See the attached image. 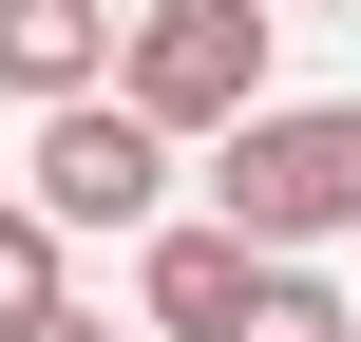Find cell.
<instances>
[{"label": "cell", "mask_w": 361, "mask_h": 342, "mask_svg": "<svg viewBox=\"0 0 361 342\" xmlns=\"http://www.w3.org/2000/svg\"><path fill=\"white\" fill-rule=\"evenodd\" d=\"M209 209H228L267 267L343 248L361 228V95H267L247 133H209Z\"/></svg>", "instance_id": "cell-1"}, {"label": "cell", "mask_w": 361, "mask_h": 342, "mask_svg": "<svg viewBox=\"0 0 361 342\" xmlns=\"http://www.w3.org/2000/svg\"><path fill=\"white\" fill-rule=\"evenodd\" d=\"M114 95H133L152 133H247V114H267V0H133Z\"/></svg>", "instance_id": "cell-2"}, {"label": "cell", "mask_w": 361, "mask_h": 342, "mask_svg": "<svg viewBox=\"0 0 361 342\" xmlns=\"http://www.w3.org/2000/svg\"><path fill=\"white\" fill-rule=\"evenodd\" d=\"M19 209H38L57 248H76V228H133V248H152V228H171V133H152L133 95H76V114H38V190H19Z\"/></svg>", "instance_id": "cell-3"}, {"label": "cell", "mask_w": 361, "mask_h": 342, "mask_svg": "<svg viewBox=\"0 0 361 342\" xmlns=\"http://www.w3.org/2000/svg\"><path fill=\"white\" fill-rule=\"evenodd\" d=\"M133 305H152V324H171V342H228V324H247V305H267V248H247L228 209H171V228L133 248Z\"/></svg>", "instance_id": "cell-4"}, {"label": "cell", "mask_w": 361, "mask_h": 342, "mask_svg": "<svg viewBox=\"0 0 361 342\" xmlns=\"http://www.w3.org/2000/svg\"><path fill=\"white\" fill-rule=\"evenodd\" d=\"M114 38H133V19H95V0H0V95H38V114H76Z\"/></svg>", "instance_id": "cell-5"}, {"label": "cell", "mask_w": 361, "mask_h": 342, "mask_svg": "<svg viewBox=\"0 0 361 342\" xmlns=\"http://www.w3.org/2000/svg\"><path fill=\"white\" fill-rule=\"evenodd\" d=\"M57 305H76V286H57V228H38V209H0V342H38Z\"/></svg>", "instance_id": "cell-6"}, {"label": "cell", "mask_w": 361, "mask_h": 342, "mask_svg": "<svg viewBox=\"0 0 361 342\" xmlns=\"http://www.w3.org/2000/svg\"><path fill=\"white\" fill-rule=\"evenodd\" d=\"M228 342H361V305L324 286V267H267V305H247Z\"/></svg>", "instance_id": "cell-7"}, {"label": "cell", "mask_w": 361, "mask_h": 342, "mask_svg": "<svg viewBox=\"0 0 361 342\" xmlns=\"http://www.w3.org/2000/svg\"><path fill=\"white\" fill-rule=\"evenodd\" d=\"M38 342H114V324H76V305H57V324H38Z\"/></svg>", "instance_id": "cell-8"}]
</instances>
